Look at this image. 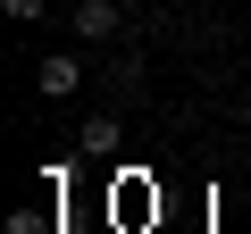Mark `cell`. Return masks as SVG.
<instances>
[{
	"mask_svg": "<svg viewBox=\"0 0 251 234\" xmlns=\"http://www.w3.org/2000/svg\"><path fill=\"white\" fill-rule=\"evenodd\" d=\"M9 234H50V217L42 209H9Z\"/></svg>",
	"mask_w": 251,
	"mask_h": 234,
	"instance_id": "obj_5",
	"label": "cell"
},
{
	"mask_svg": "<svg viewBox=\"0 0 251 234\" xmlns=\"http://www.w3.org/2000/svg\"><path fill=\"white\" fill-rule=\"evenodd\" d=\"M34 92H42V100H67V92H84V59H67V50H50V59L34 67Z\"/></svg>",
	"mask_w": 251,
	"mask_h": 234,
	"instance_id": "obj_2",
	"label": "cell"
},
{
	"mask_svg": "<svg viewBox=\"0 0 251 234\" xmlns=\"http://www.w3.org/2000/svg\"><path fill=\"white\" fill-rule=\"evenodd\" d=\"M67 17H75L84 42H117V34H126V9H117V0H75Z\"/></svg>",
	"mask_w": 251,
	"mask_h": 234,
	"instance_id": "obj_1",
	"label": "cell"
},
{
	"mask_svg": "<svg viewBox=\"0 0 251 234\" xmlns=\"http://www.w3.org/2000/svg\"><path fill=\"white\" fill-rule=\"evenodd\" d=\"M117 142H126V134H117V117H84V126H75V151H84V159H109Z\"/></svg>",
	"mask_w": 251,
	"mask_h": 234,
	"instance_id": "obj_3",
	"label": "cell"
},
{
	"mask_svg": "<svg viewBox=\"0 0 251 234\" xmlns=\"http://www.w3.org/2000/svg\"><path fill=\"white\" fill-rule=\"evenodd\" d=\"M42 9H50V0H0V17H9V25H34Z\"/></svg>",
	"mask_w": 251,
	"mask_h": 234,
	"instance_id": "obj_4",
	"label": "cell"
}]
</instances>
